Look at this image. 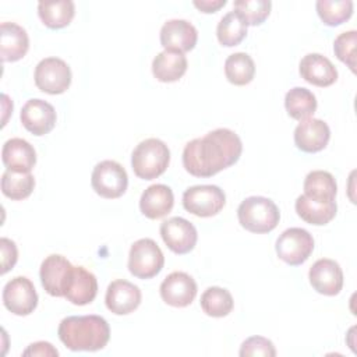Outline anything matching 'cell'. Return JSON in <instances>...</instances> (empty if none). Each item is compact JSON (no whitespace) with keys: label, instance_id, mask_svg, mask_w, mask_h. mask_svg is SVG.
<instances>
[{"label":"cell","instance_id":"5bb4252c","mask_svg":"<svg viewBox=\"0 0 357 357\" xmlns=\"http://www.w3.org/2000/svg\"><path fill=\"white\" fill-rule=\"evenodd\" d=\"M308 279L315 291L324 296H336L343 287V271L340 265L329 258H321L312 264Z\"/></svg>","mask_w":357,"mask_h":357},{"label":"cell","instance_id":"9a60e30c","mask_svg":"<svg viewBox=\"0 0 357 357\" xmlns=\"http://www.w3.org/2000/svg\"><path fill=\"white\" fill-rule=\"evenodd\" d=\"M197 28L185 20H169L160 28V43L165 50L185 53L195 47Z\"/></svg>","mask_w":357,"mask_h":357},{"label":"cell","instance_id":"f1b7e54d","mask_svg":"<svg viewBox=\"0 0 357 357\" xmlns=\"http://www.w3.org/2000/svg\"><path fill=\"white\" fill-rule=\"evenodd\" d=\"M247 22L236 11H229L222 17L216 28V36L222 46H237L247 35Z\"/></svg>","mask_w":357,"mask_h":357},{"label":"cell","instance_id":"4fadbf2b","mask_svg":"<svg viewBox=\"0 0 357 357\" xmlns=\"http://www.w3.org/2000/svg\"><path fill=\"white\" fill-rule=\"evenodd\" d=\"M159 291L166 304L183 308L194 301L197 296V283L185 272H172L160 283Z\"/></svg>","mask_w":357,"mask_h":357},{"label":"cell","instance_id":"ffe728a7","mask_svg":"<svg viewBox=\"0 0 357 357\" xmlns=\"http://www.w3.org/2000/svg\"><path fill=\"white\" fill-rule=\"evenodd\" d=\"M29 49L26 31L14 22L0 25V56L3 61H18Z\"/></svg>","mask_w":357,"mask_h":357},{"label":"cell","instance_id":"8d00e7d4","mask_svg":"<svg viewBox=\"0 0 357 357\" xmlns=\"http://www.w3.org/2000/svg\"><path fill=\"white\" fill-rule=\"evenodd\" d=\"M0 250H1V275H4L6 272L14 268L18 259V250L15 243L7 237H1Z\"/></svg>","mask_w":357,"mask_h":357},{"label":"cell","instance_id":"52a82bcc","mask_svg":"<svg viewBox=\"0 0 357 357\" xmlns=\"http://www.w3.org/2000/svg\"><path fill=\"white\" fill-rule=\"evenodd\" d=\"M91 184L98 195L114 199L126 192L128 176L120 163L114 160H102L92 170Z\"/></svg>","mask_w":357,"mask_h":357},{"label":"cell","instance_id":"9c48e42d","mask_svg":"<svg viewBox=\"0 0 357 357\" xmlns=\"http://www.w3.org/2000/svg\"><path fill=\"white\" fill-rule=\"evenodd\" d=\"M74 265L59 254H52L40 264V282L45 291L53 297H64L74 275Z\"/></svg>","mask_w":357,"mask_h":357},{"label":"cell","instance_id":"d6a6232c","mask_svg":"<svg viewBox=\"0 0 357 357\" xmlns=\"http://www.w3.org/2000/svg\"><path fill=\"white\" fill-rule=\"evenodd\" d=\"M315 7L322 22L329 26L343 24L353 14L351 0H318Z\"/></svg>","mask_w":357,"mask_h":357},{"label":"cell","instance_id":"2e32d148","mask_svg":"<svg viewBox=\"0 0 357 357\" xmlns=\"http://www.w3.org/2000/svg\"><path fill=\"white\" fill-rule=\"evenodd\" d=\"M141 290L134 283L117 279L113 280L106 290L105 303L109 311L116 315H127L138 308L141 304Z\"/></svg>","mask_w":357,"mask_h":357},{"label":"cell","instance_id":"8992f818","mask_svg":"<svg viewBox=\"0 0 357 357\" xmlns=\"http://www.w3.org/2000/svg\"><path fill=\"white\" fill-rule=\"evenodd\" d=\"M226 204V195L222 188L212 184L192 185L183 194V206L187 212L199 216L211 218L218 215Z\"/></svg>","mask_w":357,"mask_h":357},{"label":"cell","instance_id":"74e56055","mask_svg":"<svg viewBox=\"0 0 357 357\" xmlns=\"http://www.w3.org/2000/svg\"><path fill=\"white\" fill-rule=\"evenodd\" d=\"M24 356H59V351L49 342H35L24 350Z\"/></svg>","mask_w":357,"mask_h":357},{"label":"cell","instance_id":"cb8c5ba5","mask_svg":"<svg viewBox=\"0 0 357 357\" xmlns=\"http://www.w3.org/2000/svg\"><path fill=\"white\" fill-rule=\"evenodd\" d=\"M96 294L98 280L95 275L84 266H75L71 283L64 297L75 305H86L95 300Z\"/></svg>","mask_w":357,"mask_h":357},{"label":"cell","instance_id":"e0dca14e","mask_svg":"<svg viewBox=\"0 0 357 357\" xmlns=\"http://www.w3.org/2000/svg\"><path fill=\"white\" fill-rule=\"evenodd\" d=\"M20 119L29 132L40 137L53 130L56 124V110L46 100L29 99L22 106Z\"/></svg>","mask_w":357,"mask_h":357},{"label":"cell","instance_id":"6da1fadb","mask_svg":"<svg viewBox=\"0 0 357 357\" xmlns=\"http://www.w3.org/2000/svg\"><path fill=\"white\" fill-rule=\"evenodd\" d=\"M243 152L240 137L229 128H216L185 144L183 166L195 177H212L234 165Z\"/></svg>","mask_w":357,"mask_h":357},{"label":"cell","instance_id":"836d02e7","mask_svg":"<svg viewBox=\"0 0 357 357\" xmlns=\"http://www.w3.org/2000/svg\"><path fill=\"white\" fill-rule=\"evenodd\" d=\"M272 3L269 0H236L234 10L244 18L247 25L262 24L269 13Z\"/></svg>","mask_w":357,"mask_h":357},{"label":"cell","instance_id":"f546056e","mask_svg":"<svg viewBox=\"0 0 357 357\" xmlns=\"http://www.w3.org/2000/svg\"><path fill=\"white\" fill-rule=\"evenodd\" d=\"M225 74L227 81L233 85H247L255 75L254 60L247 53H233L225 61Z\"/></svg>","mask_w":357,"mask_h":357},{"label":"cell","instance_id":"3957f363","mask_svg":"<svg viewBox=\"0 0 357 357\" xmlns=\"http://www.w3.org/2000/svg\"><path fill=\"white\" fill-rule=\"evenodd\" d=\"M170 162V151L167 145L158 138H146L141 141L132 151L131 166L137 177L142 180H153L165 173Z\"/></svg>","mask_w":357,"mask_h":357},{"label":"cell","instance_id":"83f0119b","mask_svg":"<svg viewBox=\"0 0 357 357\" xmlns=\"http://www.w3.org/2000/svg\"><path fill=\"white\" fill-rule=\"evenodd\" d=\"M284 107L291 119L303 121L315 113L317 98L310 89L294 86L284 96Z\"/></svg>","mask_w":357,"mask_h":357},{"label":"cell","instance_id":"d590c367","mask_svg":"<svg viewBox=\"0 0 357 357\" xmlns=\"http://www.w3.org/2000/svg\"><path fill=\"white\" fill-rule=\"evenodd\" d=\"M238 354L241 357H248V356L275 357L276 349L269 339H266L264 336H251L241 343Z\"/></svg>","mask_w":357,"mask_h":357},{"label":"cell","instance_id":"44dd1931","mask_svg":"<svg viewBox=\"0 0 357 357\" xmlns=\"http://www.w3.org/2000/svg\"><path fill=\"white\" fill-rule=\"evenodd\" d=\"M173 191L165 184L149 185L139 198V209L148 219H160L166 216L173 209Z\"/></svg>","mask_w":357,"mask_h":357},{"label":"cell","instance_id":"7a4b0ae2","mask_svg":"<svg viewBox=\"0 0 357 357\" xmlns=\"http://www.w3.org/2000/svg\"><path fill=\"white\" fill-rule=\"evenodd\" d=\"M59 337L73 351H96L110 339L107 321L100 315H71L61 319Z\"/></svg>","mask_w":357,"mask_h":357},{"label":"cell","instance_id":"1f68e13d","mask_svg":"<svg viewBox=\"0 0 357 357\" xmlns=\"http://www.w3.org/2000/svg\"><path fill=\"white\" fill-rule=\"evenodd\" d=\"M234 305L233 297L229 290L218 286L208 287L201 296L202 311L213 318H222L231 312Z\"/></svg>","mask_w":357,"mask_h":357},{"label":"cell","instance_id":"4316f807","mask_svg":"<svg viewBox=\"0 0 357 357\" xmlns=\"http://www.w3.org/2000/svg\"><path fill=\"white\" fill-rule=\"evenodd\" d=\"M38 14L47 28L60 29L67 26L73 21L75 14V6L71 0L39 1Z\"/></svg>","mask_w":357,"mask_h":357},{"label":"cell","instance_id":"7c38bea8","mask_svg":"<svg viewBox=\"0 0 357 357\" xmlns=\"http://www.w3.org/2000/svg\"><path fill=\"white\" fill-rule=\"evenodd\" d=\"M160 236L169 250L174 254L190 252L198 240V233L195 226L184 218L174 216L163 220L160 225Z\"/></svg>","mask_w":357,"mask_h":357},{"label":"cell","instance_id":"30bf717a","mask_svg":"<svg viewBox=\"0 0 357 357\" xmlns=\"http://www.w3.org/2000/svg\"><path fill=\"white\" fill-rule=\"evenodd\" d=\"M35 84L38 89L50 95H59L68 89L71 84V70L59 57H46L35 67Z\"/></svg>","mask_w":357,"mask_h":357},{"label":"cell","instance_id":"277c9868","mask_svg":"<svg viewBox=\"0 0 357 357\" xmlns=\"http://www.w3.org/2000/svg\"><path fill=\"white\" fill-rule=\"evenodd\" d=\"M237 218L240 225L251 233H269L279 220L280 212L276 204L266 197H248L237 208Z\"/></svg>","mask_w":357,"mask_h":357},{"label":"cell","instance_id":"7402d4cb","mask_svg":"<svg viewBox=\"0 0 357 357\" xmlns=\"http://www.w3.org/2000/svg\"><path fill=\"white\" fill-rule=\"evenodd\" d=\"M1 159L4 166L10 170L31 173L36 163V152L28 141L11 138L3 145Z\"/></svg>","mask_w":357,"mask_h":357},{"label":"cell","instance_id":"d4e9b609","mask_svg":"<svg viewBox=\"0 0 357 357\" xmlns=\"http://www.w3.org/2000/svg\"><path fill=\"white\" fill-rule=\"evenodd\" d=\"M297 215L307 223L315 226H324L329 223L337 211L335 201L332 202H317L307 195H300L294 204Z\"/></svg>","mask_w":357,"mask_h":357},{"label":"cell","instance_id":"5b68a950","mask_svg":"<svg viewBox=\"0 0 357 357\" xmlns=\"http://www.w3.org/2000/svg\"><path fill=\"white\" fill-rule=\"evenodd\" d=\"M165 265V257L152 238L137 240L128 254V271L138 279L156 276Z\"/></svg>","mask_w":357,"mask_h":357},{"label":"cell","instance_id":"603a6c76","mask_svg":"<svg viewBox=\"0 0 357 357\" xmlns=\"http://www.w3.org/2000/svg\"><path fill=\"white\" fill-rule=\"evenodd\" d=\"M187 64L184 53L163 50L152 61V74L160 82H174L185 74Z\"/></svg>","mask_w":357,"mask_h":357},{"label":"cell","instance_id":"8fae6325","mask_svg":"<svg viewBox=\"0 0 357 357\" xmlns=\"http://www.w3.org/2000/svg\"><path fill=\"white\" fill-rule=\"evenodd\" d=\"M3 304L14 315L25 317L38 305V293L33 283L25 276H15L3 287Z\"/></svg>","mask_w":357,"mask_h":357},{"label":"cell","instance_id":"ac0fdd59","mask_svg":"<svg viewBox=\"0 0 357 357\" xmlns=\"http://www.w3.org/2000/svg\"><path fill=\"white\" fill-rule=\"evenodd\" d=\"M331 138L329 126L319 119H305L294 130L296 146L307 153L322 151Z\"/></svg>","mask_w":357,"mask_h":357},{"label":"cell","instance_id":"e575fe53","mask_svg":"<svg viewBox=\"0 0 357 357\" xmlns=\"http://www.w3.org/2000/svg\"><path fill=\"white\" fill-rule=\"evenodd\" d=\"M356 42L357 32L354 29L340 33L333 42V52L336 57L347 64L351 71H356Z\"/></svg>","mask_w":357,"mask_h":357},{"label":"cell","instance_id":"d6986e66","mask_svg":"<svg viewBox=\"0 0 357 357\" xmlns=\"http://www.w3.org/2000/svg\"><path fill=\"white\" fill-rule=\"evenodd\" d=\"M298 71L301 78L315 86H329L337 79V70L332 64V61L319 54V53H308L305 54L298 66Z\"/></svg>","mask_w":357,"mask_h":357},{"label":"cell","instance_id":"ba28073f","mask_svg":"<svg viewBox=\"0 0 357 357\" xmlns=\"http://www.w3.org/2000/svg\"><path fill=\"white\" fill-rule=\"evenodd\" d=\"M275 250L283 262L297 266L310 258L314 250V238L305 229L290 227L278 237Z\"/></svg>","mask_w":357,"mask_h":357},{"label":"cell","instance_id":"4dcf8cb0","mask_svg":"<svg viewBox=\"0 0 357 357\" xmlns=\"http://www.w3.org/2000/svg\"><path fill=\"white\" fill-rule=\"evenodd\" d=\"M35 187V178L31 173L14 172L7 169L1 176V192L14 201L25 199Z\"/></svg>","mask_w":357,"mask_h":357},{"label":"cell","instance_id":"f35d334b","mask_svg":"<svg viewBox=\"0 0 357 357\" xmlns=\"http://www.w3.org/2000/svg\"><path fill=\"white\" fill-rule=\"evenodd\" d=\"M226 0H194L192 4L202 13H216L219 8L226 6Z\"/></svg>","mask_w":357,"mask_h":357},{"label":"cell","instance_id":"484cf974","mask_svg":"<svg viewBox=\"0 0 357 357\" xmlns=\"http://www.w3.org/2000/svg\"><path fill=\"white\" fill-rule=\"evenodd\" d=\"M337 192L335 177L325 170H312L304 180V195L317 202H332Z\"/></svg>","mask_w":357,"mask_h":357}]
</instances>
